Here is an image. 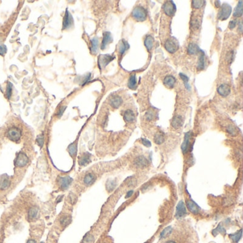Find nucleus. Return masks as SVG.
I'll return each mask as SVG.
<instances>
[{
	"mask_svg": "<svg viewBox=\"0 0 243 243\" xmlns=\"http://www.w3.org/2000/svg\"><path fill=\"white\" fill-rule=\"evenodd\" d=\"M200 51V48H199V46L194 43L190 44V45L188 46V52L190 55L197 54V53H198Z\"/></svg>",
	"mask_w": 243,
	"mask_h": 243,
	"instance_id": "obj_20",
	"label": "nucleus"
},
{
	"mask_svg": "<svg viewBox=\"0 0 243 243\" xmlns=\"http://www.w3.org/2000/svg\"><path fill=\"white\" fill-rule=\"evenodd\" d=\"M122 98L119 96H114L110 99V105L114 108H118L122 104Z\"/></svg>",
	"mask_w": 243,
	"mask_h": 243,
	"instance_id": "obj_15",
	"label": "nucleus"
},
{
	"mask_svg": "<svg viewBox=\"0 0 243 243\" xmlns=\"http://www.w3.org/2000/svg\"><path fill=\"white\" fill-rule=\"evenodd\" d=\"M73 24V18L71 17V14L69 12V11L66 9L65 12V16H64V21H63V29H66L69 28Z\"/></svg>",
	"mask_w": 243,
	"mask_h": 243,
	"instance_id": "obj_10",
	"label": "nucleus"
},
{
	"mask_svg": "<svg viewBox=\"0 0 243 243\" xmlns=\"http://www.w3.org/2000/svg\"><path fill=\"white\" fill-rule=\"evenodd\" d=\"M153 118H154V114H153V113L152 111H148L146 113V114H145V119H146V120H148V121H152L153 119Z\"/></svg>",
	"mask_w": 243,
	"mask_h": 243,
	"instance_id": "obj_42",
	"label": "nucleus"
},
{
	"mask_svg": "<svg viewBox=\"0 0 243 243\" xmlns=\"http://www.w3.org/2000/svg\"><path fill=\"white\" fill-rule=\"evenodd\" d=\"M71 222V218L70 216L69 215H66V216H64L63 218H61L60 220V224L63 227V228H66L69 225Z\"/></svg>",
	"mask_w": 243,
	"mask_h": 243,
	"instance_id": "obj_26",
	"label": "nucleus"
},
{
	"mask_svg": "<svg viewBox=\"0 0 243 243\" xmlns=\"http://www.w3.org/2000/svg\"><path fill=\"white\" fill-rule=\"evenodd\" d=\"M116 185V183H115V181H113V180L108 181L106 184V188H107V189H108V192H111V191L113 190V189L115 188Z\"/></svg>",
	"mask_w": 243,
	"mask_h": 243,
	"instance_id": "obj_36",
	"label": "nucleus"
},
{
	"mask_svg": "<svg viewBox=\"0 0 243 243\" xmlns=\"http://www.w3.org/2000/svg\"><path fill=\"white\" fill-rule=\"evenodd\" d=\"M165 48L169 53H173L176 52L178 48V43L174 37L167 40L165 44Z\"/></svg>",
	"mask_w": 243,
	"mask_h": 243,
	"instance_id": "obj_4",
	"label": "nucleus"
},
{
	"mask_svg": "<svg viewBox=\"0 0 243 243\" xmlns=\"http://www.w3.org/2000/svg\"><path fill=\"white\" fill-rule=\"evenodd\" d=\"M186 205H187V208L189 210V211L190 213L193 214H197L199 212V210H200V208H199L198 205L195 203L193 200H187V202H186Z\"/></svg>",
	"mask_w": 243,
	"mask_h": 243,
	"instance_id": "obj_13",
	"label": "nucleus"
},
{
	"mask_svg": "<svg viewBox=\"0 0 243 243\" xmlns=\"http://www.w3.org/2000/svg\"><path fill=\"white\" fill-rule=\"evenodd\" d=\"M39 216V211L37 208H32L30 209L29 212V218L30 220H34L38 218Z\"/></svg>",
	"mask_w": 243,
	"mask_h": 243,
	"instance_id": "obj_27",
	"label": "nucleus"
},
{
	"mask_svg": "<svg viewBox=\"0 0 243 243\" xmlns=\"http://www.w3.org/2000/svg\"><path fill=\"white\" fill-rule=\"evenodd\" d=\"M237 21L236 20H232L229 23V28L230 29H234L235 27H236V25H237Z\"/></svg>",
	"mask_w": 243,
	"mask_h": 243,
	"instance_id": "obj_44",
	"label": "nucleus"
},
{
	"mask_svg": "<svg viewBox=\"0 0 243 243\" xmlns=\"http://www.w3.org/2000/svg\"><path fill=\"white\" fill-rule=\"evenodd\" d=\"M164 84L168 88H173L176 84V79L173 76H167L164 79Z\"/></svg>",
	"mask_w": 243,
	"mask_h": 243,
	"instance_id": "obj_19",
	"label": "nucleus"
},
{
	"mask_svg": "<svg viewBox=\"0 0 243 243\" xmlns=\"http://www.w3.org/2000/svg\"><path fill=\"white\" fill-rule=\"evenodd\" d=\"M115 59L114 56H111V55H101L98 57V66H99L100 69L104 68L111 62L112 60Z\"/></svg>",
	"mask_w": 243,
	"mask_h": 243,
	"instance_id": "obj_6",
	"label": "nucleus"
},
{
	"mask_svg": "<svg viewBox=\"0 0 243 243\" xmlns=\"http://www.w3.org/2000/svg\"><path fill=\"white\" fill-rule=\"evenodd\" d=\"M133 163L136 168L143 169V168H146V167L148 166L149 162L148 160H147V158H145V157H144L143 155H140V156L137 157V158L134 160Z\"/></svg>",
	"mask_w": 243,
	"mask_h": 243,
	"instance_id": "obj_7",
	"label": "nucleus"
},
{
	"mask_svg": "<svg viewBox=\"0 0 243 243\" xmlns=\"http://www.w3.org/2000/svg\"><path fill=\"white\" fill-rule=\"evenodd\" d=\"M136 184V180L135 179H131L129 181V183H128V186L132 187V186L135 185Z\"/></svg>",
	"mask_w": 243,
	"mask_h": 243,
	"instance_id": "obj_47",
	"label": "nucleus"
},
{
	"mask_svg": "<svg viewBox=\"0 0 243 243\" xmlns=\"http://www.w3.org/2000/svg\"><path fill=\"white\" fill-rule=\"evenodd\" d=\"M242 15V1H239L237 6H236L235 9L234 14L233 16L234 17H241Z\"/></svg>",
	"mask_w": 243,
	"mask_h": 243,
	"instance_id": "obj_24",
	"label": "nucleus"
},
{
	"mask_svg": "<svg viewBox=\"0 0 243 243\" xmlns=\"http://www.w3.org/2000/svg\"><path fill=\"white\" fill-rule=\"evenodd\" d=\"M98 46V40L97 38H93L91 40V52L93 53H96L97 52Z\"/></svg>",
	"mask_w": 243,
	"mask_h": 243,
	"instance_id": "obj_32",
	"label": "nucleus"
},
{
	"mask_svg": "<svg viewBox=\"0 0 243 243\" xmlns=\"http://www.w3.org/2000/svg\"><path fill=\"white\" fill-rule=\"evenodd\" d=\"M12 84L11 83H8L7 87H6V96L8 98H10L11 94H12Z\"/></svg>",
	"mask_w": 243,
	"mask_h": 243,
	"instance_id": "obj_40",
	"label": "nucleus"
},
{
	"mask_svg": "<svg viewBox=\"0 0 243 243\" xmlns=\"http://www.w3.org/2000/svg\"><path fill=\"white\" fill-rule=\"evenodd\" d=\"M180 77L181 79H182V80L183 81V82H184V84H185V86L186 88L188 89V90H189V89L190 88V85H189V84H188V81H189L188 78L187 76H185L183 74H180Z\"/></svg>",
	"mask_w": 243,
	"mask_h": 243,
	"instance_id": "obj_35",
	"label": "nucleus"
},
{
	"mask_svg": "<svg viewBox=\"0 0 243 243\" xmlns=\"http://www.w3.org/2000/svg\"><path fill=\"white\" fill-rule=\"evenodd\" d=\"M173 231V228L171 227H167L166 228H165L163 231L160 233V238L163 239V238H166L167 237L170 235L171 234Z\"/></svg>",
	"mask_w": 243,
	"mask_h": 243,
	"instance_id": "obj_29",
	"label": "nucleus"
},
{
	"mask_svg": "<svg viewBox=\"0 0 243 243\" xmlns=\"http://www.w3.org/2000/svg\"><path fill=\"white\" fill-rule=\"evenodd\" d=\"M200 54L199 56L198 64H197V70H202L205 66V55H204L203 51H200Z\"/></svg>",
	"mask_w": 243,
	"mask_h": 243,
	"instance_id": "obj_21",
	"label": "nucleus"
},
{
	"mask_svg": "<svg viewBox=\"0 0 243 243\" xmlns=\"http://www.w3.org/2000/svg\"><path fill=\"white\" fill-rule=\"evenodd\" d=\"M183 118L180 116H177L173 118L172 122H171L172 126L176 129L180 128L183 126Z\"/></svg>",
	"mask_w": 243,
	"mask_h": 243,
	"instance_id": "obj_17",
	"label": "nucleus"
},
{
	"mask_svg": "<svg viewBox=\"0 0 243 243\" xmlns=\"http://www.w3.org/2000/svg\"><path fill=\"white\" fill-rule=\"evenodd\" d=\"M129 44H128L126 41H124V40H122V41H121V44H120V46H119V53H121V55H123L125 52H126V50L129 49Z\"/></svg>",
	"mask_w": 243,
	"mask_h": 243,
	"instance_id": "obj_28",
	"label": "nucleus"
},
{
	"mask_svg": "<svg viewBox=\"0 0 243 243\" xmlns=\"http://www.w3.org/2000/svg\"><path fill=\"white\" fill-rule=\"evenodd\" d=\"M22 136V131L17 127H12L8 129L6 132V136L9 140L14 142H18L20 140Z\"/></svg>",
	"mask_w": 243,
	"mask_h": 243,
	"instance_id": "obj_2",
	"label": "nucleus"
},
{
	"mask_svg": "<svg viewBox=\"0 0 243 243\" xmlns=\"http://www.w3.org/2000/svg\"><path fill=\"white\" fill-rule=\"evenodd\" d=\"M133 190L129 191V192H127V194H126V198H128V197H130L131 196L133 195Z\"/></svg>",
	"mask_w": 243,
	"mask_h": 243,
	"instance_id": "obj_49",
	"label": "nucleus"
},
{
	"mask_svg": "<svg viewBox=\"0 0 243 243\" xmlns=\"http://www.w3.org/2000/svg\"><path fill=\"white\" fill-rule=\"evenodd\" d=\"M132 17L138 22H143L147 18V12L144 8L137 6L133 10Z\"/></svg>",
	"mask_w": 243,
	"mask_h": 243,
	"instance_id": "obj_1",
	"label": "nucleus"
},
{
	"mask_svg": "<svg viewBox=\"0 0 243 243\" xmlns=\"http://www.w3.org/2000/svg\"><path fill=\"white\" fill-rule=\"evenodd\" d=\"M96 180V176L93 173H88L85 176V177L84 178V183L86 185L88 186L91 185L95 182Z\"/></svg>",
	"mask_w": 243,
	"mask_h": 243,
	"instance_id": "obj_18",
	"label": "nucleus"
},
{
	"mask_svg": "<svg viewBox=\"0 0 243 243\" xmlns=\"http://www.w3.org/2000/svg\"><path fill=\"white\" fill-rule=\"evenodd\" d=\"M205 1H192V6L195 9H200L204 5Z\"/></svg>",
	"mask_w": 243,
	"mask_h": 243,
	"instance_id": "obj_34",
	"label": "nucleus"
},
{
	"mask_svg": "<svg viewBox=\"0 0 243 243\" xmlns=\"http://www.w3.org/2000/svg\"><path fill=\"white\" fill-rule=\"evenodd\" d=\"M242 230H239V231L237 232L236 233H235V234L230 235V238L234 242L237 243L239 241V239H241V237H242Z\"/></svg>",
	"mask_w": 243,
	"mask_h": 243,
	"instance_id": "obj_25",
	"label": "nucleus"
},
{
	"mask_svg": "<svg viewBox=\"0 0 243 243\" xmlns=\"http://www.w3.org/2000/svg\"><path fill=\"white\" fill-rule=\"evenodd\" d=\"M239 30H240V32H242V23H239Z\"/></svg>",
	"mask_w": 243,
	"mask_h": 243,
	"instance_id": "obj_51",
	"label": "nucleus"
},
{
	"mask_svg": "<svg viewBox=\"0 0 243 243\" xmlns=\"http://www.w3.org/2000/svg\"><path fill=\"white\" fill-rule=\"evenodd\" d=\"M219 232L223 233V234H225V230L224 228H223L221 225L218 226V228H217L216 229H215V230H213V232L214 235H216L218 234V233H219Z\"/></svg>",
	"mask_w": 243,
	"mask_h": 243,
	"instance_id": "obj_38",
	"label": "nucleus"
},
{
	"mask_svg": "<svg viewBox=\"0 0 243 243\" xmlns=\"http://www.w3.org/2000/svg\"><path fill=\"white\" fill-rule=\"evenodd\" d=\"M163 9L165 14H166V15L170 16V17H172V16L174 15L176 11V5H175V4L172 1H166V2L163 4Z\"/></svg>",
	"mask_w": 243,
	"mask_h": 243,
	"instance_id": "obj_5",
	"label": "nucleus"
},
{
	"mask_svg": "<svg viewBox=\"0 0 243 243\" xmlns=\"http://www.w3.org/2000/svg\"><path fill=\"white\" fill-rule=\"evenodd\" d=\"M90 156L91 155L88 153H86L81 157L80 160H79V164L81 166H86L90 162Z\"/></svg>",
	"mask_w": 243,
	"mask_h": 243,
	"instance_id": "obj_23",
	"label": "nucleus"
},
{
	"mask_svg": "<svg viewBox=\"0 0 243 243\" xmlns=\"http://www.w3.org/2000/svg\"><path fill=\"white\" fill-rule=\"evenodd\" d=\"M113 41L112 37H111V34L110 32H106L103 33V41H102L101 44V49L103 50L106 47L107 45Z\"/></svg>",
	"mask_w": 243,
	"mask_h": 243,
	"instance_id": "obj_14",
	"label": "nucleus"
},
{
	"mask_svg": "<svg viewBox=\"0 0 243 243\" xmlns=\"http://www.w3.org/2000/svg\"><path fill=\"white\" fill-rule=\"evenodd\" d=\"M187 213V211H186V208L185 205L183 201H180L178 202L177 208H176V217L179 219V218H183Z\"/></svg>",
	"mask_w": 243,
	"mask_h": 243,
	"instance_id": "obj_8",
	"label": "nucleus"
},
{
	"mask_svg": "<svg viewBox=\"0 0 243 243\" xmlns=\"http://www.w3.org/2000/svg\"><path fill=\"white\" fill-rule=\"evenodd\" d=\"M190 132L186 133L185 135V138L184 141L183 143L182 146H181V148H182V151L183 152V153H187L188 151L189 148H190V139L191 137Z\"/></svg>",
	"mask_w": 243,
	"mask_h": 243,
	"instance_id": "obj_11",
	"label": "nucleus"
},
{
	"mask_svg": "<svg viewBox=\"0 0 243 243\" xmlns=\"http://www.w3.org/2000/svg\"><path fill=\"white\" fill-rule=\"evenodd\" d=\"M233 203L232 198L231 197H226L223 200V205L225 206H229Z\"/></svg>",
	"mask_w": 243,
	"mask_h": 243,
	"instance_id": "obj_39",
	"label": "nucleus"
},
{
	"mask_svg": "<svg viewBox=\"0 0 243 243\" xmlns=\"http://www.w3.org/2000/svg\"><path fill=\"white\" fill-rule=\"evenodd\" d=\"M218 92L222 96H228L230 93V87L228 84H223L222 85H220L218 88Z\"/></svg>",
	"mask_w": 243,
	"mask_h": 243,
	"instance_id": "obj_12",
	"label": "nucleus"
},
{
	"mask_svg": "<svg viewBox=\"0 0 243 243\" xmlns=\"http://www.w3.org/2000/svg\"><path fill=\"white\" fill-rule=\"evenodd\" d=\"M166 243H176V242H174V241L171 240V241H168V242H166Z\"/></svg>",
	"mask_w": 243,
	"mask_h": 243,
	"instance_id": "obj_52",
	"label": "nucleus"
},
{
	"mask_svg": "<svg viewBox=\"0 0 243 243\" xmlns=\"http://www.w3.org/2000/svg\"><path fill=\"white\" fill-rule=\"evenodd\" d=\"M141 142L146 147H150V145H151V143L145 138H141Z\"/></svg>",
	"mask_w": 243,
	"mask_h": 243,
	"instance_id": "obj_43",
	"label": "nucleus"
},
{
	"mask_svg": "<svg viewBox=\"0 0 243 243\" xmlns=\"http://www.w3.org/2000/svg\"><path fill=\"white\" fill-rule=\"evenodd\" d=\"M29 161L28 157L24 153H20L18 155L17 160L15 161V164L17 166L23 167L25 166L27 164Z\"/></svg>",
	"mask_w": 243,
	"mask_h": 243,
	"instance_id": "obj_9",
	"label": "nucleus"
},
{
	"mask_svg": "<svg viewBox=\"0 0 243 243\" xmlns=\"http://www.w3.org/2000/svg\"><path fill=\"white\" fill-rule=\"evenodd\" d=\"M124 119L125 121L128 123H133L136 119L135 114H134L133 111L131 110H127L125 111L124 114Z\"/></svg>",
	"mask_w": 243,
	"mask_h": 243,
	"instance_id": "obj_16",
	"label": "nucleus"
},
{
	"mask_svg": "<svg viewBox=\"0 0 243 243\" xmlns=\"http://www.w3.org/2000/svg\"><path fill=\"white\" fill-rule=\"evenodd\" d=\"M232 12V7L228 4H223L222 5L218 17L220 20H225L230 17Z\"/></svg>",
	"mask_w": 243,
	"mask_h": 243,
	"instance_id": "obj_3",
	"label": "nucleus"
},
{
	"mask_svg": "<svg viewBox=\"0 0 243 243\" xmlns=\"http://www.w3.org/2000/svg\"><path fill=\"white\" fill-rule=\"evenodd\" d=\"M94 241V237L92 235H87L84 238L83 242L84 243H93Z\"/></svg>",
	"mask_w": 243,
	"mask_h": 243,
	"instance_id": "obj_37",
	"label": "nucleus"
},
{
	"mask_svg": "<svg viewBox=\"0 0 243 243\" xmlns=\"http://www.w3.org/2000/svg\"><path fill=\"white\" fill-rule=\"evenodd\" d=\"M27 243H37V242L35 240H34V239H29Z\"/></svg>",
	"mask_w": 243,
	"mask_h": 243,
	"instance_id": "obj_50",
	"label": "nucleus"
},
{
	"mask_svg": "<svg viewBox=\"0 0 243 243\" xmlns=\"http://www.w3.org/2000/svg\"><path fill=\"white\" fill-rule=\"evenodd\" d=\"M6 52V47L4 45H0V54L3 55Z\"/></svg>",
	"mask_w": 243,
	"mask_h": 243,
	"instance_id": "obj_46",
	"label": "nucleus"
},
{
	"mask_svg": "<svg viewBox=\"0 0 243 243\" xmlns=\"http://www.w3.org/2000/svg\"><path fill=\"white\" fill-rule=\"evenodd\" d=\"M227 131L232 136H235L237 134V132H236V129H235V127H233L232 126H229L228 128H227Z\"/></svg>",
	"mask_w": 243,
	"mask_h": 243,
	"instance_id": "obj_41",
	"label": "nucleus"
},
{
	"mask_svg": "<svg viewBox=\"0 0 243 243\" xmlns=\"http://www.w3.org/2000/svg\"><path fill=\"white\" fill-rule=\"evenodd\" d=\"M136 75H132L131 76V77L129 78V84H128V86H129V87L131 89H134L136 88Z\"/></svg>",
	"mask_w": 243,
	"mask_h": 243,
	"instance_id": "obj_30",
	"label": "nucleus"
},
{
	"mask_svg": "<svg viewBox=\"0 0 243 243\" xmlns=\"http://www.w3.org/2000/svg\"><path fill=\"white\" fill-rule=\"evenodd\" d=\"M153 42H154V39H153V38L151 36H148L145 39L144 44H145V47H146L148 51H150L152 49V48H153Z\"/></svg>",
	"mask_w": 243,
	"mask_h": 243,
	"instance_id": "obj_22",
	"label": "nucleus"
},
{
	"mask_svg": "<svg viewBox=\"0 0 243 243\" xmlns=\"http://www.w3.org/2000/svg\"><path fill=\"white\" fill-rule=\"evenodd\" d=\"M165 138L164 136H163V133H158L155 134L154 137V141L156 144H158V145H160V144L163 143L164 142Z\"/></svg>",
	"mask_w": 243,
	"mask_h": 243,
	"instance_id": "obj_31",
	"label": "nucleus"
},
{
	"mask_svg": "<svg viewBox=\"0 0 243 243\" xmlns=\"http://www.w3.org/2000/svg\"><path fill=\"white\" fill-rule=\"evenodd\" d=\"M190 25H191V27H192V28L197 29H198L199 27H200V21L197 18H193V19L191 20Z\"/></svg>",
	"mask_w": 243,
	"mask_h": 243,
	"instance_id": "obj_33",
	"label": "nucleus"
},
{
	"mask_svg": "<svg viewBox=\"0 0 243 243\" xmlns=\"http://www.w3.org/2000/svg\"><path fill=\"white\" fill-rule=\"evenodd\" d=\"M37 142L39 143V144L40 145H41V146H42V145H43V142H44V138H43V136H41V138H40V136L38 138H37Z\"/></svg>",
	"mask_w": 243,
	"mask_h": 243,
	"instance_id": "obj_48",
	"label": "nucleus"
},
{
	"mask_svg": "<svg viewBox=\"0 0 243 243\" xmlns=\"http://www.w3.org/2000/svg\"><path fill=\"white\" fill-rule=\"evenodd\" d=\"M76 151H77V148H76V146H74V145H70V147H69V152H70L71 154H75Z\"/></svg>",
	"mask_w": 243,
	"mask_h": 243,
	"instance_id": "obj_45",
	"label": "nucleus"
}]
</instances>
